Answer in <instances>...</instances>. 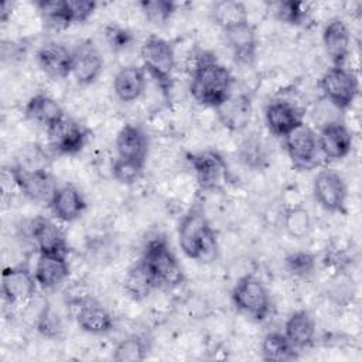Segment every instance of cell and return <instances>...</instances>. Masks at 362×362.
<instances>
[{"label": "cell", "mask_w": 362, "mask_h": 362, "mask_svg": "<svg viewBox=\"0 0 362 362\" xmlns=\"http://www.w3.org/2000/svg\"><path fill=\"white\" fill-rule=\"evenodd\" d=\"M233 92V75L212 52L202 51L194 64L189 93L192 99L206 107L216 109Z\"/></svg>", "instance_id": "cell-1"}, {"label": "cell", "mask_w": 362, "mask_h": 362, "mask_svg": "<svg viewBox=\"0 0 362 362\" xmlns=\"http://www.w3.org/2000/svg\"><path fill=\"white\" fill-rule=\"evenodd\" d=\"M177 236L180 249L188 259L208 263L216 257V235L201 204L191 205L182 215Z\"/></svg>", "instance_id": "cell-2"}, {"label": "cell", "mask_w": 362, "mask_h": 362, "mask_svg": "<svg viewBox=\"0 0 362 362\" xmlns=\"http://www.w3.org/2000/svg\"><path fill=\"white\" fill-rule=\"evenodd\" d=\"M141 263L150 273L156 287H175L184 281V272L178 257L161 235L150 238L140 257Z\"/></svg>", "instance_id": "cell-3"}, {"label": "cell", "mask_w": 362, "mask_h": 362, "mask_svg": "<svg viewBox=\"0 0 362 362\" xmlns=\"http://www.w3.org/2000/svg\"><path fill=\"white\" fill-rule=\"evenodd\" d=\"M140 58L147 75L168 96L173 89V74L175 68V52L171 42L151 34L140 47Z\"/></svg>", "instance_id": "cell-4"}, {"label": "cell", "mask_w": 362, "mask_h": 362, "mask_svg": "<svg viewBox=\"0 0 362 362\" xmlns=\"http://www.w3.org/2000/svg\"><path fill=\"white\" fill-rule=\"evenodd\" d=\"M230 298L233 305L255 321H264L272 310V300L264 283L253 276H242L233 286Z\"/></svg>", "instance_id": "cell-5"}, {"label": "cell", "mask_w": 362, "mask_h": 362, "mask_svg": "<svg viewBox=\"0 0 362 362\" xmlns=\"http://www.w3.org/2000/svg\"><path fill=\"white\" fill-rule=\"evenodd\" d=\"M324 98L337 109L348 110L359 95V79L352 69L331 65L320 79Z\"/></svg>", "instance_id": "cell-6"}, {"label": "cell", "mask_w": 362, "mask_h": 362, "mask_svg": "<svg viewBox=\"0 0 362 362\" xmlns=\"http://www.w3.org/2000/svg\"><path fill=\"white\" fill-rule=\"evenodd\" d=\"M195 180L202 191H222L229 182V167L223 156L215 150H201L187 154Z\"/></svg>", "instance_id": "cell-7"}, {"label": "cell", "mask_w": 362, "mask_h": 362, "mask_svg": "<svg viewBox=\"0 0 362 362\" xmlns=\"http://www.w3.org/2000/svg\"><path fill=\"white\" fill-rule=\"evenodd\" d=\"M10 175L20 192L34 202L49 204L58 187L45 167H28L17 163L10 167Z\"/></svg>", "instance_id": "cell-8"}, {"label": "cell", "mask_w": 362, "mask_h": 362, "mask_svg": "<svg viewBox=\"0 0 362 362\" xmlns=\"http://www.w3.org/2000/svg\"><path fill=\"white\" fill-rule=\"evenodd\" d=\"M284 148L294 168L301 171L313 170L320 160L321 151L317 133L307 123H301L284 139Z\"/></svg>", "instance_id": "cell-9"}, {"label": "cell", "mask_w": 362, "mask_h": 362, "mask_svg": "<svg viewBox=\"0 0 362 362\" xmlns=\"http://www.w3.org/2000/svg\"><path fill=\"white\" fill-rule=\"evenodd\" d=\"M313 195L317 204L327 212L345 214L348 187L338 171L332 168L318 171L313 181Z\"/></svg>", "instance_id": "cell-10"}, {"label": "cell", "mask_w": 362, "mask_h": 362, "mask_svg": "<svg viewBox=\"0 0 362 362\" xmlns=\"http://www.w3.org/2000/svg\"><path fill=\"white\" fill-rule=\"evenodd\" d=\"M48 144L57 154L74 156L82 151L88 141V130L72 117H62L47 130Z\"/></svg>", "instance_id": "cell-11"}, {"label": "cell", "mask_w": 362, "mask_h": 362, "mask_svg": "<svg viewBox=\"0 0 362 362\" xmlns=\"http://www.w3.org/2000/svg\"><path fill=\"white\" fill-rule=\"evenodd\" d=\"M37 286L34 272L24 264L6 267L1 273V296L10 305H18L33 298Z\"/></svg>", "instance_id": "cell-12"}, {"label": "cell", "mask_w": 362, "mask_h": 362, "mask_svg": "<svg viewBox=\"0 0 362 362\" xmlns=\"http://www.w3.org/2000/svg\"><path fill=\"white\" fill-rule=\"evenodd\" d=\"M40 69L51 79H65L72 75L74 51L62 42L49 41L42 44L35 54Z\"/></svg>", "instance_id": "cell-13"}, {"label": "cell", "mask_w": 362, "mask_h": 362, "mask_svg": "<svg viewBox=\"0 0 362 362\" xmlns=\"http://www.w3.org/2000/svg\"><path fill=\"white\" fill-rule=\"evenodd\" d=\"M321 154L328 160L345 158L354 146V136L349 127L341 120H331L321 126L317 133Z\"/></svg>", "instance_id": "cell-14"}, {"label": "cell", "mask_w": 362, "mask_h": 362, "mask_svg": "<svg viewBox=\"0 0 362 362\" xmlns=\"http://www.w3.org/2000/svg\"><path fill=\"white\" fill-rule=\"evenodd\" d=\"M264 122L273 136L284 139L304 122L303 110L290 100L274 99L264 109Z\"/></svg>", "instance_id": "cell-15"}, {"label": "cell", "mask_w": 362, "mask_h": 362, "mask_svg": "<svg viewBox=\"0 0 362 362\" xmlns=\"http://www.w3.org/2000/svg\"><path fill=\"white\" fill-rule=\"evenodd\" d=\"M116 157L146 165L150 140L147 133L137 124L127 123L116 134Z\"/></svg>", "instance_id": "cell-16"}, {"label": "cell", "mask_w": 362, "mask_h": 362, "mask_svg": "<svg viewBox=\"0 0 362 362\" xmlns=\"http://www.w3.org/2000/svg\"><path fill=\"white\" fill-rule=\"evenodd\" d=\"M351 30L342 18L332 17L327 21L322 30V45L334 66L345 65L351 54Z\"/></svg>", "instance_id": "cell-17"}, {"label": "cell", "mask_w": 362, "mask_h": 362, "mask_svg": "<svg viewBox=\"0 0 362 362\" xmlns=\"http://www.w3.org/2000/svg\"><path fill=\"white\" fill-rule=\"evenodd\" d=\"M225 42L230 49L233 59L242 65L253 64L257 52V34L250 21L239 23L233 27L222 30Z\"/></svg>", "instance_id": "cell-18"}, {"label": "cell", "mask_w": 362, "mask_h": 362, "mask_svg": "<svg viewBox=\"0 0 362 362\" xmlns=\"http://www.w3.org/2000/svg\"><path fill=\"white\" fill-rule=\"evenodd\" d=\"M71 274L68 253H38L34 277L38 287L54 290L64 284Z\"/></svg>", "instance_id": "cell-19"}, {"label": "cell", "mask_w": 362, "mask_h": 362, "mask_svg": "<svg viewBox=\"0 0 362 362\" xmlns=\"http://www.w3.org/2000/svg\"><path fill=\"white\" fill-rule=\"evenodd\" d=\"M28 235L38 253H68V243L61 228L49 218L35 216L30 221Z\"/></svg>", "instance_id": "cell-20"}, {"label": "cell", "mask_w": 362, "mask_h": 362, "mask_svg": "<svg viewBox=\"0 0 362 362\" xmlns=\"http://www.w3.org/2000/svg\"><path fill=\"white\" fill-rule=\"evenodd\" d=\"M75 320L83 332L92 335L109 334L115 327L110 311L102 303L89 297L78 303Z\"/></svg>", "instance_id": "cell-21"}, {"label": "cell", "mask_w": 362, "mask_h": 362, "mask_svg": "<svg viewBox=\"0 0 362 362\" xmlns=\"http://www.w3.org/2000/svg\"><path fill=\"white\" fill-rule=\"evenodd\" d=\"M48 205L52 215L61 222H74L85 212L86 199L74 184H62L55 188Z\"/></svg>", "instance_id": "cell-22"}, {"label": "cell", "mask_w": 362, "mask_h": 362, "mask_svg": "<svg viewBox=\"0 0 362 362\" xmlns=\"http://www.w3.org/2000/svg\"><path fill=\"white\" fill-rule=\"evenodd\" d=\"M74 51L72 76L79 85H92L103 71V58L99 49L90 42L85 41L76 45Z\"/></svg>", "instance_id": "cell-23"}, {"label": "cell", "mask_w": 362, "mask_h": 362, "mask_svg": "<svg viewBox=\"0 0 362 362\" xmlns=\"http://www.w3.org/2000/svg\"><path fill=\"white\" fill-rule=\"evenodd\" d=\"M215 110L223 127L232 132H240L252 119V99L245 92H232L230 96Z\"/></svg>", "instance_id": "cell-24"}, {"label": "cell", "mask_w": 362, "mask_h": 362, "mask_svg": "<svg viewBox=\"0 0 362 362\" xmlns=\"http://www.w3.org/2000/svg\"><path fill=\"white\" fill-rule=\"evenodd\" d=\"M147 85V72L143 66L130 64L122 66L113 78V90L117 99L130 103L137 100Z\"/></svg>", "instance_id": "cell-25"}, {"label": "cell", "mask_w": 362, "mask_h": 362, "mask_svg": "<svg viewBox=\"0 0 362 362\" xmlns=\"http://www.w3.org/2000/svg\"><path fill=\"white\" fill-rule=\"evenodd\" d=\"M24 116L45 130L65 117L62 106L47 93H35L28 99L24 107Z\"/></svg>", "instance_id": "cell-26"}, {"label": "cell", "mask_w": 362, "mask_h": 362, "mask_svg": "<svg viewBox=\"0 0 362 362\" xmlns=\"http://www.w3.org/2000/svg\"><path fill=\"white\" fill-rule=\"evenodd\" d=\"M284 335L297 349H305L314 344L315 321L307 310H297L284 322Z\"/></svg>", "instance_id": "cell-27"}, {"label": "cell", "mask_w": 362, "mask_h": 362, "mask_svg": "<svg viewBox=\"0 0 362 362\" xmlns=\"http://www.w3.org/2000/svg\"><path fill=\"white\" fill-rule=\"evenodd\" d=\"M260 355L263 361L288 362L298 358V351L290 344L283 331H272L262 339Z\"/></svg>", "instance_id": "cell-28"}, {"label": "cell", "mask_w": 362, "mask_h": 362, "mask_svg": "<svg viewBox=\"0 0 362 362\" xmlns=\"http://www.w3.org/2000/svg\"><path fill=\"white\" fill-rule=\"evenodd\" d=\"M123 288L127 296L134 301L144 300L154 288H157L150 273L147 272L140 259L127 270L123 281Z\"/></svg>", "instance_id": "cell-29"}, {"label": "cell", "mask_w": 362, "mask_h": 362, "mask_svg": "<svg viewBox=\"0 0 362 362\" xmlns=\"http://www.w3.org/2000/svg\"><path fill=\"white\" fill-rule=\"evenodd\" d=\"M211 11L215 23L222 30H226L229 27H233L239 23L249 20L246 6L242 1H236V0L216 1L214 3Z\"/></svg>", "instance_id": "cell-30"}, {"label": "cell", "mask_w": 362, "mask_h": 362, "mask_svg": "<svg viewBox=\"0 0 362 362\" xmlns=\"http://www.w3.org/2000/svg\"><path fill=\"white\" fill-rule=\"evenodd\" d=\"M148 344L144 337L133 334L123 338L113 349L112 358L116 362H139L144 361L148 354Z\"/></svg>", "instance_id": "cell-31"}, {"label": "cell", "mask_w": 362, "mask_h": 362, "mask_svg": "<svg viewBox=\"0 0 362 362\" xmlns=\"http://www.w3.org/2000/svg\"><path fill=\"white\" fill-rule=\"evenodd\" d=\"M283 226L294 239L305 238L311 230V216L301 205H294L286 209L283 215Z\"/></svg>", "instance_id": "cell-32"}, {"label": "cell", "mask_w": 362, "mask_h": 362, "mask_svg": "<svg viewBox=\"0 0 362 362\" xmlns=\"http://www.w3.org/2000/svg\"><path fill=\"white\" fill-rule=\"evenodd\" d=\"M35 7L45 24L54 28L69 27V17L66 10V0H40Z\"/></svg>", "instance_id": "cell-33"}, {"label": "cell", "mask_w": 362, "mask_h": 362, "mask_svg": "<svg viewBox=\"0 0 362 362\" xmlns=\"http://www.w3.org/2000/svg\"><path fill=\"white\" fill-rule=\"evenodd\" d=\"M274 17L288 25H303L310 16L308 6L303 1H276L272 3Z\"/></svg>", "instance_id": "cell-34"}, {"label": "cell", "mask_w": 362, "mask_h": 362, "mask_svg": "<svg viewBox=\"0 0 362 362\" xmlns=\"http://www.w3.org/2000/svg\"><path fill=\"white\" fill-rule=\"evenodd\" d=\"M315 256L307 250H294L287 253L284 257V269L293 277L307 279L315 272Z\"/></svg>", "instance_id": "cell-35"}, {"label": "cell", "mask_w": 362, "mask_h": 362, "mask_svg": "<svg viewBox=\"0 0 362 362\" xmlns=\"http://www.w3.org/2000/svg\"><path fill=\"white\" fill-rule=\"evenodd\" d=\"M35 329L45 338L58 339L64 331V325L61 317L47 304L37 315Z\"/></svg>", "instance_id": "cell-36"}, {"label": "cell", "mask_w": 362, "mask_h": 362, "mask_svg": "<svg viewBox=\"0 0 362 362\" xmlns=\"http://www.w3.org/2000/svg\"><path fill=\"white\" fill-rule=\"evenodd\" d=\"M140 8L144 17L153 24H164L174 14L177 4L168 0H143Z\"/></svg>", "instance_id": "cell-37"}, {"label": "cell", "mask_w": 362, "mask_h": 362, "mask_svg": "<svg viewBox=\"0 0 362 362\" xmlns=\"http://www.w3.org/2000/svg\"><path fill=\"white\" fill-rule=\"evenodd\" d=\"M144 167L146 165L136 164V163L126 161L116 157L112 163V175L117 182L132 185L140 180V177L143 175Z\"/></svg>", "instance_id": "cell-38"}, {"label": "cell", "mask_w": 362, "mask_h": 362, "mask_svg": "<svg viewBox=\"0 0 362 362\" xmlns=\"http://www.w3.org/2000/svg\"><path fill=\"white\" fill-rule=\"evenodd\" d=\"M239 157L242 163H245L247 167L257 168L262 167L263 161L267 158L266 156V148L257 137H249L246 139L239 150Z\"/></svg>", "instance_id": "cell-39"}, {"label": "cell", "mask_w": 362, "mask_h": 362, "mask_svg": "<svg viewBox=\"0 0 362 362\" xmlns=\"http://www.w3.org/2000/svg\"><path fill=\"white\" fill-rule=\"evenodd\" d=\"M105 40L112 51H123L129 48L133 41V33L119 24H109L105 27Z\"/></svg>", "instance_id": "cell-40"}, {"label": "cell", "mask_w": 362, "mask_h": 362, "mask_svg": "<svg viewBox=\"0 0 362 362\" xmlns=\"http://www.w3.org/2000/svg\"><path fill=\"white\" fill-rule=\"evenodd\" d=\"M98 3L93 0H66V10L71 24L85 23L96 10Z\"/></svg>", "instance_id": "cell-41"}, {"label": "cell", "mask_w": 362, "mask_h": 362, "mask_svg": "<svg viewBox=\"0 0 362 362\" xmlns=\"http://www.w3.org/2000/svg\"><path fill=\"white\" fill-rule=\"evenodd\" d=\"M13 3L11 1H3L1 6H0V20L1 21H6L8 18V16L11 14V10H13Z\"/></svg>", "instance_id": "cell-42"}]
</instances>
